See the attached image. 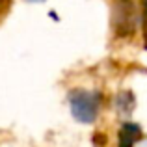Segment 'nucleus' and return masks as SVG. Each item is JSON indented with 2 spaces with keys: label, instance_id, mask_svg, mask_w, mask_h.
Returning a JSON list of instances; mask_svg holds the SVG:
<instances>
[{
  "label": "nucleus",
  "instance_id": "1",
  "mask_svg": "<svg viewBox=\"0 0 147 147\" xmlns=\"http://www.w3.org/2000/svg\"><path fill=\"white\" fill-rule=\"evenodd\" d=\"M69 108L73 117L78 123L91 125L97 121L100 106H102V93L91 90H71L67 95Z\"/></svg>",
  "mask_w": 147,
  "mask_h": 147
},
{
  "label": "nucleus",
  "instance_id": "2",
  "mask_svg": "<svg viewBox=\"0 0 147 147\" xmlns=\"http://www.w3.org/2000/svg\"><path fill=\"white\" fill-rule=\"evenodd\" d=\"M138 22H142V17L136 15L130 0H117V4L112 9V28L115 36H130L136 30Z\"/></svg>",
  "mask_w": 147,
  "mask_h": 147
},
{
  "label": "nucleus",
  "instance_id": "3",
  "mask_svg": "<svg viewBox=\"0 0 147 147\" xmlns=\"http://www.w3.org/2000/svg\"><path fill=\"white\" fill-rule=\"evenodd\" d=\"M142 136H144L142 134V127L138 123L125 121L117 134V147H134Z\"/></svg>",
  "mask_w": 147,
  "mask_h": 147
},
{
  "label": "nucleus",
  "instance_id": "4",
  "mask_svg": "<svg viewBox=\"0 0 147 147\" xmlns=\"http://www.w3.org/2000/svg\"><path fill=\"white\" fill-rule=\"evenodd\" d=\"M136 106V99H134L132 91H119L115 95V110L121 115H129Z\"/></svg>",
  "mask_w": 147,
  "mask_h": 147
},
{
  "label": "nucleus",
  "instance_id": "5",
  "mask_svg": "<svg viewBox=\"0 0 147 147\" xmlns=\"http://www.w3.org/2000/svg\"><path fill=\"white\" fill-rule=\"evenodd\" d=\"M9 7H11V2H9V0H0V21H2V19L7 15Z\"/></svg>",
  "mask_w": 147,
  "mask_h": 147
},
{
  "label": "nucleus",
  "instance_id": "6",
  "mask_svg": "<svg viewBox=\"0 0 147 147\" xmlns=\"http://www.w3.org/2000/svg\"><path fill=\"white\" fill-rule=\"evenodd\" d=\"M142 2V24L147 30V0H140Z\"/></svg>",
  "mask_w": 147,
  "mask_h": 147
},
{
  "label": "nucleus",
  "instance_id": "7",
  "mask_svg": "<svg viewBox=\"0 0 147 147\" xmlns=\"http://www.w3.org/2000/svg\"><path fill=\"white\" fill-rule=\"evenodd\" d=\"M24 2H30V4H41V2H45V0H24Z\"/></svg>",
  "mask_w": 147,
  "mask_h": 147
}]
</instances>
